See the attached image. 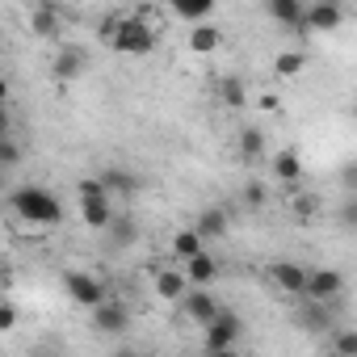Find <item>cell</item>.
<instances>
[{
	"label": "cell",
	"mask_w": 357,
	"mask_h": 357,
	"mask_svg": "<svg viewBox=\"0 0 357 357\" xmlns=\"http://www.w3.org/2000/svg\"><path fill=\"white\" fill-rule=\"evenodd\" d=\"M9 202H13V211H17L26 223H34V227H55V223H63V202H59L51 190H43V185H22V190L9 194Z\"/></svg>",
	"instance_id": "6da1fadb"
},
{
	"label": "cell",
	"mask_w": 357,
	"mask_h": 357,
	"mask_svg": "<svg viewBox=\"0 0 357 357\" xmlns=\"http://www.w3.org/2000/svg\"><path fill=\"white\" fill-rule=\"evenodd\" d=\"M155 43H160V34H155V26L147 22V17H122V26H118V38H114V51H122V55H151L155 51Z\"/></svg>",
	"instance_id": "7a4b0ae2"
},
{
	"label": "cell",
	"mask_w": 357,
	"mask_h": 357,
	"mask_svg": "<svg viewBox=\"0 0 357 357\" xmlns=\"http://www.w3.org/2000/svg\"><path fill=\"white\" fill-rule=\"evenodd\" d=\"M336 307L340 303H315V298H303L294 307V324L311 336H332L336 332Z\"/></svg>",
	"instance_id": "3957f363"
},
{
	"label": "cell",
	"mask_w": 357,
	"mask_h": 357,
	"mask_svg": "<svg viewBox=\"0 0 357 357\" xmlns=\"http://www.w3.org/2000/svg\"><path fill=\"white\" fill-rule=\"evenodd\" d=\"M63 290H68L72 303H80V307H89V311H97L101 303H109V298H105V286H101L93 273H80V269H72V273L63 278Z\"/></svg>",
	"instance_id": "277c9868"
},
{
	"label": "cell",
	"mask_w": 357,
	"mask_h": 357,
	"mask_svg": "<svg viewBox=\"0 0 357 357\" xmlns=\"http://www.w3.org/2000/svg\"><path fill=\"white\" fill-rule=\"evenodd\" d=\"M269 278H273V286H278L282 294L307 298V278H311L307 265H298V261H273V265H269Z\"/></svg>",
	"instance_id": "5b68a950"
},
{
	"label": "cell",
	"mask_w": 357,
	"mask_h": 357,
	"mask_svg": "<svg viewBox=\"0 0 357 357\" xmlns=\"http://www.w3.org/2000/svg\"><path fill=\"white\" fill-rule=\"evenodd\" d=\"M206 336H202V344H206V353H223V349H236V340H240V332H244V324H240V315H231V311H223L211 328H202Z\"/></svg>",
	"instance_id": "8992f818"
},
{
	"label": "cell",
	"mask_w": 357,
	"mask_h": 357,
	"mask_svg": "<svg viewBox=\"0 0 357 357\" xmlns=\"http://www.w3.org/2000/svg\"><path fill=\"white\" fill-rule=\"evenodd\" d=\"M344 294V273L340 269H311L307 278V298L315 303H336Z\"/></svg>",
	"instance_id": "52a82bcc"
},
{
	"label": "cell",
	"mask_w": 357,
	"mask_h": 357,
	"mask_svg": "<svg viewBox=\"0 0 357 357\" xmlns=\"http://www.w3.org/2000/svg\"><path fill=\"white\" fill-rule=\"evenodd\" d=\"M181 307H185V315L194 319V324H202V328H211L219 315H223V307H219V298L211 294V290H202V286H194L185 298H181Z\"/></svg>",
	"instance_id": "ba28073f"
},
{
	"label": "cell",
	"mask_w": 357,
	"mask_h": 357,
	"mask_svg": "<svg viewBox=\"0 0 357 357\" xmlns=\"http://www.w3.org/2000/svg\"><path fill=\"white\" fill-rule=\"evenodd\" d=\"M93 328H97L101 336H122V332L130 328V311H126L122 303H101V307L93 311Z\"/></svg>",
	"instance_id": "9c48e42d"
},
{
	"label": "cell",
	"mask_w": 357,
	"mask_h": 357,
	"mask_svg": "<svg viewBox=\"0 0 357 357\" xmlns=\"http://www.w3.org/2000/svg\"><path fill=\"white\" fill-rule=\"evenodd\" d=\"M269 168H273V176H278L282 185H298V181H303V155H298L294 147H282V151H273Z\"/></svg>",
	"instance_id": "30bf717a"
},
{
	"label": "cell",
	"mask_w": 357,
	"mask_h": 357,
	"mask_svg": "<svg viewBox=\"0 0 357 357\" xmlns=\"http://www.w3.org/2000/svg\"><path fill=\"white\" fill-rule=\"evenodd\" d=\"M114 198H80V219H84V227H93V231H109L114 227V206H109Z\"/></svg>",
	"instance_id": "8fae6325"
},
{
	"label": "cell",
	"mask_w": 357,
	"mask_h": 357,
	"mask_svg": "<svg viewBox=\"0 0 357 357\" xmlns=\"http://www.w3.org/2000/svg\"><path fill=\"white\" fill-rule=\"evenodd\" d=\"M155 294L168 298V303H181V298L190 294V278H185V269H164V273H155Z\"/></svg>",
	"instance_id": "7c38bea8"
},
{
	"label": "cell",
	"mask_w": 357,
	"mask_h": 357,
	"mask_svg": "<svg viewBox=\"0 0 357 357\" xmlns=\"http://www.w3.org/2000/svg\"><path fill=\"white\" fill-rule=\"evenodd\" d=\"M227 227H231V219H227V211H219V206H206V211L198 215V223H194V231H198L202 240H223Z\"/></svg>",
	"instance_id": "4fadbf2b"
},
{
	"label": "cell",
	"mask_w": 357,
	"mask_h": 357,
	"mask_svg": "<svg viewBox=\"0 0 357 357\" xmlns=\"http://www.w3.org/2000/svg\"><path fill=\"white\" fill-rule=\"evenodd\" d=\"M101 185L109 198H130L139 190V176H130L126 168H101Z\"/></svg>",
	"instance_id": "5bb4252c"
},
{
	"label": "cell",
	"mask_w": 357,
	"mask_h": 357,
	"mask_svg": "<svg viewBox=\"0 0 357 357\" xmlns=\"http://www.w3.org/2000/svg\"><path fill=\"white\" fill-rule=\"evenodd\" d=\"M269 17L290 26V30H307V9L298 0H269Z\"/></svg>",
	"instance_id": "9a60e30c"
},
{
	"label": "cell",
	"mask_w": 357,
	"mask_h": 357,
	"mask_svg": "<svg viewBox=\"0 0 357 357\" xmlns=\"http://www.w3.org/2000/svg\"><path fill=\"white\" fill-rule=\"evenodd\" d=\"M340 22H344L340 5H328V0L307 9V30H324V34H328V30H340Z\"/></svg>",
	"instance_id": "2e32d148"
},
{
	"label": "cell",
	"mask_w": 357,
	"mask_h": 357,
	"mask_svg": "<svg viewBox=\"0 0 357 357\" xmlns=\"http://www.w3.org/2000/svg\"><path fill=\"white\" fill-rule=\"evenodd\" d=\"M30 30L38 38H55L59 34V9L55 5H34L30 9Z\"/></svg>",
	"instance_id": "e0dca14e"
},
{
	"label": "cell",
	"mask_w": 357,
	"mask_h": 357,
	"mask_svg": "<svg viewBox=\"0 0 357 357\" xmlns=\"http://www.w3.org/2000/svg\"><path fill=\"white\" fill-rule=\"evenodd\" d=\"M185 278L194 282V286H211L215 278H219V261L211 257V252H202V257H194V261H185Z\"/></svg>",
	"instance_id": "ac0fdd59"
},
{
	"label": "cell",
	"mask_w": 357,
	"mask_h": 357,
	"mask_svg": "<svg viewBox=\"0 0 357 357\" xmlns=\"http://www.w3.org/2000/svg\"><path fill=\"white\" fill-rule=\"evenodd\" d=\"M84 72V51L80 47H59V55H55V76L59 80H76Z\"/></svg>",
	"instance_id": "d6986e66"
},
{
	"label": "cell",
	"mask_w": 357,
	"mask_h": 357,
	"mask_svg": "<svg viewBox=\"0 0 357 357\" xmlns=\"http://www.w3.org/2000/svg\"><path fill=\"white\" fill-rule=\"evenodd\" d=\"M206 240L194 231V227H185V231H176V240H172V248H176V257H181V261H194V257H202L206 248H202Z\"/></svg>",
	"instance_id": "ffe728a7"
},
{
	"label": "cell",
	"mask_w": 357,
	"mask_h": 357,
	"mask_svg": "<svg viewBox=\"0 0 357 357\" xmlns=\"http://www.w3.org/2000/svg\"><path fill=\"white\" fill-rule=\"evenodd\" d=\"M172 13L181 17V22H198V26H206V17L215 13V5H211V0H181V5H172Z\"/></svg>",
	"instance_id": "44dd1931"
},
{
	"label": "cell",
	"mask_w": 357,
	"mask_h": 357,
	"mask_svg": "<svg viewBox=\"0 0 357 357\" xmlns=\"http://www.w3.org/2000/svg\"><path fill=\"white\" fill-rule=\"evenodd\" d=\"M240 155L244 160H261L265 155V130L261 126H244L240 130Z\"/></svg>",
	"instance_id": "7402d4cb"
},
{
	"label": "cell",
	"mask_w": 357,
	"mask_h": 357,
	"mask_svg": "<svg viewBox=\"0 0 357 357\" xmlns=\"http://www.w3.org/2000/svg\"><path fill=\"white\" fill-rule=\"evenodd\" d=\"M219 43H223V34L215 26H194V34H190V51H198V55H211Z\"/></svg>",
	"instance_id": "603a6c76"
},
{
	"label": "cell",
	"mask_w": 357,
	"mask_h": 357,
	"mask_svg": "<svg viewBox=\"0 0 357 357\" xmlns=\"http://www.w3.org/2000/svg\"><path fill=\"white\" fill-rule=\"evenodd\" d=\"M219 97H223V105L240 109V105H248V84H244L240 76H227V80L219 84Z\"/></svg>",
	"instance_id": "cb8c5ba5"
},
{
	"label": "cell",
	"mask_w": 357,
	"mask_h": 357,
	"mask_svg": "<svg viewBox=\"0 0 357 357\" xmlns=\"http://www.w3.org/2000/svg\"><path fill=\"white\" fill-rule=\"evenodd\" d=\"M303 68H307V55H303V51H282V55L273 59V72H278V76H286V80H290V76H298Z\"/></svg>",
	"instance_id": "d4e9b609"
},
{
	"label": "cell",
	"mask_w": 357,
	"mask_h": 357,
	"mask_svg": "<svg viewBox=\"0 0 357 357\" xmlns=\"http://www.w3.org/2000/svg\"><path fill=\"white\" fill-rule=\"evenodd\" d=\"M332 353L336 357H357V328H336L332 332Z\"/></svg>",
	"instance_id": "484cf974"
},
{
	"label": "cell",
	"mask_w": 357,
	"mask_h": 357,
	"mask_svg": "<svg viewBox=\"0 0 357 357\" xmlns=\"http://www.w3.org/2000/svg\"><path fill=\"white\" fill-rule=\"evenodd\" d=\"M22 164V147L13 135H0V168H17Z\"/></svg>",
	"instance_id": "4316f807"
},
{
	"label": "cell",
	"mask_w": 357,
	"mask_h": 357,
	"mask_svg": "<svg viewBox=\"0 0 357 357\" xmlns=\"http://www.w3.org/2000/svg\"><path fill=\"white\" fill-rule=\"evenodd\" d=\"M135 236H139V227H135L130 219H114V227H109V240H114L118 248H126V244H135Z\"/></svg>",
	"instance_id": "83f0119b"
},
{
	"label": "cell",
	"mask_w": 357,
	"mask_h": 357,
	"mask_svg": "<svg viewBox=\"0 0 357 357\" xmlns=\"http://www.w3.org/2000/svg\"><path fill=\"white\" fill-rule=\"evenodd\" d=\"M336 223H340L344 231H353V236H357V198H349V202H340V206H336Z\"/></svg>",
	"instance_id": "f1b7e54d"
},
{
	"label": "cell",
	"mask_w": 357,
	"mask_h": 357,
	"mask_svg": "<svg viewBox=\"0 0 357 357\" xmlns=\"http://www.w3.org/2000/svg\"><path fill=\"white\" fill-rule=\"evenodd\" d=\"M240 198H244V206H248V211H261V206H265V198H269V194H265V185H261V181H248V185H244V194H240Z\"/></svg>",
	"instance_id": "f546056e"
},
{
	"label": "cell",
	"mask_w": 357,
	"mask_h": 357,
	"mask_svg": "<svg viewBox=\"0 0 357 357\" xmlns=\"http://www.w3.org/2000/svg\"><path fill=\"white\" fill-rule=\"evenodd\" d=\"M315 202H319V198H315V194H298V198H294V202H290V211H294V215H298V219H307V215H315Z\"/></svg>",
	"instance_id": "4dcf8cb0"
},
{
	"label": "cell",
	"mask_w": 357,
	"mask_h": 357,
	"mask_svg": "<svg viewBox=\"0 0 357 357\" xmlns=\"http://www.w3.org/2000/svg\"><path fill=\"white\" fill-rule=\"evenodd\" d=\"M340 181H344V190L357 198V160H349V164L340 168Z\"/></svg>",
	"instance_id": "1f68e13d"
},
{
	"label": "cell",
	"mask_w": 357,
	"mask_h": 357,
	"mask_svg": "<svg viewBox=\"0 0 357 357\" xmlns=\"http://www.w3.org/2000/svg\"><path fill=\"white\" fill-rule=\"evenodd\" d=\"M13 328H17V307L5 303V307H0V332H13Z\"/></svg>",
	"instance_id": "d6a6232c"
},
{
	"label": "cell",
	"mask_w": 357,
	"mask_h": 357,
	"mask_svg": "<svg viewBox=\"0 0 357 357\" xmlns=\"http://www.w3.org/2000/svg\"><path fill=\"white\" fill-rule=\"evenodd\" d=\"M114 357H147V353H139V349H118Z\"/></svg>",
	"instance_id": "836d02e7"
},
{
	"label": "cell",
	"mask_w": 357,
	"mask_h": 357,
	"mask_svg": "<svg viewBox=\"0 0 357 357\" xmlns=\"http://www.w3.org/2000/svg\"><path fill=\"white\" fill-rule=\"evenodd\" d=\"M206 357H240L236 349H223V353H206Z\"/></svg>",
	"instance_id": "e575fe53"
},
{
	"label": "cell",
	"mask_w": 357,
	"mask_h": 357,
	"mask_svg": "<svg viewBox=\"0 0 357 357\" xmlns=\"http://www.w3.org/2000/svg\"><path fill=\"white\" fill-rule=\"evenodd\" d=\"M353 118H357V101H353Z\"/></svg>",
	"instance_id": "d590c367"
}]
</instances>
